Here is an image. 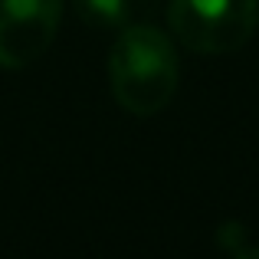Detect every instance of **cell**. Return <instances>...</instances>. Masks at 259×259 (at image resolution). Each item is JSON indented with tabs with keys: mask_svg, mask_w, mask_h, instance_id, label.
Here are the masks:
<instances>
[{
	"mask_svg": "<svg viewBox=\"0 0 259 259\" xmlns=\"http://www.w3.org/2000/svg\"><path fill=\"white\" fill-rule=\"evenodd\" d=\"M112 95L125 112L148 118L171 105L181 85V63L174 43L151 23L121 26L108 53Z\"/></svg>",
	"mask_w": 259,
	"mask_h": 259,
	"instance_id": "6da1fadb",
	"label": "cell"
},
{
	"mask_svg": "<svg viewBox=\"0 0 259 259\" xmlns=\"http://www.w3.org/2000/svg\"><path fill=\"white\" fill-rule=\"evenodd\" d=\"M89 26H125L128 0H72Z\"/></svg>",
	"mask_w": 259,
	"mask_h": 259,
	"instance_id": "277c9868",
	"label": "cell"
},
{
	"mask_svg": "<svg viewBox=\"0 0 259 259\" xmlns=\"http://www.w3.org/2000/svg\"><path fill=\"white\" fill-rule=\"evenodd\" d=\"M233 259H259V246H243L240 253H233Z\"/></svg>",
	"mask_w": 259,
	"mask_h": 259,
	"instance_id": "5b68a950",
	"label": "cell"
},
{
	"mask_svg": "<svg viewBox=\"0 0 259 259\" xmlns=\"http://www.w3.org/2000/svg\"><path fill=\"white\" fill-rule=\"evenodd\" d=\"M63 0H0V69H26L53 46Z\"/></svg>",
	"mask_w": 259,
	"mask_h": 259,
	"instance_id": "3957f363",
	"label": "cell"
},
{
	"mask_svg": "<svg viewBox=\"0 0 259 259\" xmlns=\"http://www.w3.org/2000/svg\"><path fill=\"white\" fill-rule=\"evenodd\" d=\"M167 23L194 53H236L259 30V0H171Z\"/></svg>",
	"mask_w": 259,
	"mask_h": 259,
	"instance_id": "7a4b0ae2",
	"label": "cell"
}]
</instances>
